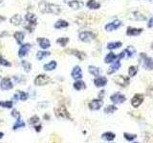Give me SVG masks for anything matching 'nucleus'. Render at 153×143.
Masks as SVG:
<instances>
[{
    "label": "nucleus",
    "mask_w": 153,
    "mask_h": 143,
    "mask_svg": "<svg viewBox=\"0 0 153 143\" xmlns=\"http://www.w3.org/2000/svg\"><path fill=\"white\" fill-rule=\"evenodd\" d=\"M38 8H39L40 13L42 14H59L61 9L59 5L56 4H51L42 0L38 4Z\"/></svg>",
    "instance_id": "obj_1"
},
{
    "label": "nucleus",
    "mask_w": 153,
    "mask_h": 143,
    "mask_svg": "<svg viewBox=\"0 0 153 143\" xmlns=\"http://www.w3.org/2000/svg\"><path fill=\"white\" fill-rule=\"evenodd\" d=\"M101 17L98 16V14H80L76 18V22L79 25H88L93 24L98 22Z\"/></svg>",
    "instance_id": "obj_2"
},
{
    "label": "nucleus",
    "mask_w": 153,
    "mask_h": 143,
    "mask_svg": "<svg viewBox=\"0 0 153 143\" xmlns=\"http://www.w3.org/2000/svg\"><path fill=\"white\" fill-rule=\"evenodd\" d=\"M25 19L27 21V25H25V29H27L30 33H33V31L34 29V27L36 26V20L37 18L36 16V14H27L25 15Z\"/></svg>",
    "instance_id": "obj_3"
},
{
    "label": "nucleus",
    "mask_w": 153,
    "mask_h": 143,
    "mask_svg": "<svg viewBox=\"0 0 153 143\" xmlns=\"http://www.w3.org/2000/svg\"><path fill=\"white\" fill-rule=\"evenodd\" d=\"M55 115L56 117L65 118V119H71V115L69 114L67 108L65 106H59L55 109Z\"/></svg>",
    "instance_id": "obj_4"
},
{
    "label": "nucleus",
    "mask_w": 153,
    "mask_h": 143,
    "mask_svg": "<svg viewBox=\"0 0 153 143\" xmlns=\"http://www.w3.org/2000/svg\"><path fill=\"white\" fill-rule=\"evenodd\" d=\"M51 82V78L47 75H38L36 78H34V85L36 86H44Z\"/></svg>",
    "instance_id": "obj_5"
},
{
    "label": "nucleus",
    "mask_w": 153,
    "mask_h": 143,
    "mask_svg": "<svg viewBox=\"0 0 153 143\" xmlns=\"http://www.w3.org/2000/svg\"><path fill=\"white\" fill-rule=\"evenodd\" d=\"M79 39L82 40V42H90L92 41L93 39H95L96 36L92 33V32H88V31H86V32H82L79 34Z\"/></svg>",
    "instance_id": "obj_6"
},
{
    "label": "nucleus",
    "mask_w": 153,
    "mask_h": 143,
    "mask_svg": "<svg viewBox=\"0 0 153 143\" xmlns=\"http://www.w3.org/2000/svg\"><path fill=\"white\" fill-rule=\"evenodd\" d=\"M113 80L115 83L122 87H126L129 84V77H126L124 75H117L114 77Z\"/></svg>",
    "instance_id": "obj_7"
},
{
    "label": "nucleus",
    "mask_w": 153,
    "mask_h": 143,
    "mask_svg": "<svg viewBox=\"0 0 153 143\" xmlns=\"http://www.w3.org/2000/svg\"><path fill=\"white\" fill-rule=\"evenodd\" d=\"M110 100L114 104H122L125 101V95L121 92H115L110 96Z\"/></svg>",
    "instance_id": "obj_8"
},
{
    "label": "nucleus",
    "mask_w": 153,
    "mask_h": 143,
    "mask_svg": "<svg viewBox=\"0 0 153 143\" xmlns=\"http://www.w3.org/2000/svg\"><path fill=\"white\" fill-rule=\"evenodd\" d=\"M14 85L11 83V79L9 77H5V78H2L1 82H0V88H1V90L3 91H8V90H11V89H13Z\"/></svg>",
    "instance_id": "obj_9"
},
{
    "label": "nucleus",
    "mask_w": 153,
    "mask_h": 143,
    "mask_svg": "<svg viewBox=\"0 0 153 143\" xmlns=\"http://www.w3.org/2000/svg\"><path fill=\"white\" fill-rule=\"evenodd\" d=\"M122 26V22L120 20H115L113 22H110L108 24H106L104 29L107 31V32H113V31L119 29Z\"/></svg>",
    "instance_id": "obj_10"
},
{
    "label": "nucleus",
    "mask_w": 153,
    "mask_h": 143,
    "mask_svg": "<svg viewBox=\"0 0 153 143\" xmlns=\"http://www.w3.org/2000/svg\"><path fill=\"white\" fill-rule=\"evenodd\" d=\"M102 105H103V101L102 99H93L89 103V108L93 111H97L101 109Z\"/></svg>",
    "instance_id": "obj_11"
},
{
    "label": "nucleus",
    "mask_w": 153,
    "mask_h": 143,
    "mask_svg": "<svg viewBox=\"0 0 153 143\" xmlns=\"http://www.w3.org/2000/svg\"><path fill=\"white\" fill-rule=\"evenodd\" d=\"M143 101H144V96H143V95L137 94V95H135L132 97L131 104H132V106L134 108H138L142 103H143Z\"/></svg>",
    "instance_id": "obj_12"
},
{
    "label": "nucleus",
    "mask_w": 153,
    "mask_h": 143,
    "mask_svg": "<svg viewBox=\"0 0 153 143\" xmlns=\"http://www.w3.org/2000/svg\"><path fill=\"white\" fill-rule=\"evenodd\" d=\"M71 75L74 79L76 80H79L80 78L82 77V69H80L79 66H75L73 68L72 70V73H71Z\"/></svg>",
    "instance_id": "obj_13"
},
{
    "label": "nucleus",
    "mask_w": 153,
    "mask_h": 143,
    "mask_svg": "<svg viewBox=\"0 0 153 143\" xmlns=\"http://www.w3.org/2000/svg\"><path fill=\"white\" fill-rule=\"evenodd\" d=\"M129 19H132V20H138V21H143L147 19V16L144 15L143 14L139 13V11H133L129 14L128 16Z\"/></svg>",
    "instance_id": "obj_14"
},
{
    "label": "nucleus",
    "mask_w": 153,
    "mask_h": 143,
    "mask_svg": "<svg viewBox=\"0 0 153 143\" xmlns=\"http://www.w3.org/2000/svg\"><path fill=\"white\" fill-rule=\"evenodd\" d=\"M37 42H38L39 47L43 50L48 49V48H50V46H51V42H50V40L47 39V38H45V37H38Z\"/></svg>",
    "instance_id": "obj_15"
},
{
    "label": "nucleus",
    "mask_w": 153,
    "mask_h": 143,
    "mask_svg": "<svg viewBox=\"0 0 153 143\" xmlns=\"http://www.w3.org/2000/svg\"><path fill=\"white\" fill-rule=\"evenodd\" d=\"M30 49H31V45L29 43L21 45L20 48H19V50H18V56L19 57H24L27 53H28Z\"/></svg>",
    "instance_id": "obj_16"
},
{
    "label": "nucleus",
    "mask_w": 153,
    "mask_h": 143,
    "mask_svg": "<svg viewBox=\"0 0 153 143\" xmlns=\"http://www.w3.org/2000/svg\"><path fill=\"white\" fill-rule=\"evenodd\" d=\"M94 84L96 87H104L107 84V78L105 76H98L94 79Z\"/></svg>",
    "instance_id": "obj_17"
},
{
    "label": "nucleus",
    "mask_w": 153,
    "mask_h": 143,
    "mask_svg": "<svg viewBox=\"0 0 153 143\" xmlns=\"http://www.w3.org/2000/svg\"><path fill=\"white\" fill-rule=\"evenodd\" d=\"M68 53H70V55H73L76 56L79 60H83L84 58L86 57V55L83 52H80V51H78V50H73V49H70V50H67L66 51Z\"/></svg>",
    "instance_id": "obj_18"
},
{
    "label": "nucleus",
    "mask_w": 153,
    "mask_h": 143,
    "mask_svg": "<svg viewBox=\"0 0 153 143\" xmlns=\"http://www.w3.org/2000/svg\"><path fill=\"white\" fill-rule=\"evenodd\" d=\"M68 5L73 10H79L83 7L84 4L82 1H80V0H71V1H69Z\"/></svg>",
    "instance_id": "obj_19"
},
{
    "label": "nucleus",
    "mask_w": 153,
    "mask_h": 143,
    "mask_svg": "<svg viewBox=\"0 0 153 143\" xmlns=\"http://www.w3.org/2000/svg\"><path fill=\"white\" fill-rule=\"evenodd\" d=\"M29 97V95L27 92H23V91H17L16 94L14 95V98L16 100H22V101H25Z\"/></svg>",
    "instance_id": "obj_20"
},
{
    "label": "nucleus",
    "mask_w": 153,
    "mask_h": 143,
    "mask_svg": "<svg viewBox=\"0 0 153 143\" xmlns=\"http://www.w3.org/2000/svg\"><path fill=\"white\" fill-rule=\"evenodd\" d=\"M120 67H121V61H120V59L113 61L112 64H111L110 68H109V70H108V73H109V75H111V73H115L117 70L120 69Z\"/></svg>",
    "instance_id": "obj_21"
},
{
    "label": "nucleus",
    "mask_w": 153,
    "mask_h": 143,
    "mask_svg": "<svg viewBox=\"0 0 153 143\" xmlns=\"http://www.w3.org/2000/svg\"><path fill=\"white\" fill-rule=\"evenodd\" d=\"M144 67L147 69V70H153V58L147 57L145 55L144 59Z\"/></svg>",
    "instance_id": "obj_22"
},
{
    "label": "nucleus",
    "mask_w": 153,
    "mask_h": 143,
    "mask_svg": "<svg viewBox=\"0 0 153 143\" xmlns=\"http://www.w3.org/2000/svg\"><path fill=\"white\" fill-rule=\"evenodd\" d=\"M142 32H143V29H137V28H131V27H128L127 28V31H126V34L127 36H138V34H140Z\"/></svg>",
    "instance_id": "obj_23"
},
{
    "label": "nucleus",
    "mask_w": 153,
    "mask_h": 143,
    "mask_svg": "<svg viewBox=\"0 0 153 143\" xmlns=\"http://www.w3.org/2000/svg\"><path fill=\"white\" fill-rule=\"evenodd\" d=\"M11 23L14 26H19L22 23V16L20 14H14L11 18Z\"/></svg>",
    "instance_id": "obj_24"
},
{
    "label": "nucleus",
    "mask_w": 153,
    "mask_h": 143,
    "mask_svg": "<svg viewBox=\"0 0 153 143\" xmlns=\"http://www.w3.org/2000/svg\"><path fill=\"white\" fill-rule=\"evenodd\" d=\"M86 5L91 10H98L99 9V7H101V4L96 1V0H88Z\"/></svg>",
    "instance_id": "obj_25"
},
{
    "label": "nucleus",
    "mask_w": 153,
    "mask_h": 143,
    "mask_svg": "<svg viewBox=\"0 0 153 143\" xmlns=\"http://www.w3.org/2000/svg\"><path fill=\"white\" fill-rule=\"evenodd\" d=\"M57 66V63L56 60H52L51 62H49L47 64H45L43 66V69L45 71H54Z\"/></svg>",
    "instance_id": "obj_26"
},
{
    "label": "nucleus",
    "mask_w": 153,
    "mask_h": 143,
    "mask_svg": "<svg viewBox=\"0 0 153 143\" xmlns=\"http://www.w3.org/2000/svg\"><path fill=\"white\" fill-rule=\"evenodd\" d=\"M68 26H69V23L66 20H63V19H60V20L56 21L55 23L56 29H63V28H66Z\"/></svg>",
    "instance_id": "obj_27"
},
{
    "label": "nucleus",
    "mask_w": 153,
    "mask_h": 143,
    "mask_svg": "<svg viewBox=\"0 0 153 143\" xmlns=\"http://www.w3.org/2000/svg\"><path fill=\"white\" fill-rule=\"evenodd\" d=\"M14 37L18 44H21L23 40H24V33L23 32H15L14 33Z\"/></svg>",
    "instance_id": "obj_28"
},
{
    "label": "nucleus",
    "mask_w": 153,
    "mask_h": 143,
    "mask_svg": "<svg viewBox=\"0 0 153 143\" xmlns=\"http://www.w3.org/2000/svg\"><path fill=\"white\" fill-rule=\"evenodd\" d=\"M74 88L76 89V91H80V90H84L86 88V85L85 83L83 82L82 80H76V82L74 83Z\"/></svg>",
    "instance_id": "obj_29"
},
{
    "label": "nucleus",
    "mask_w": 153,
    "mask_h": 143,
    "mask_svg": "<svg viewBox=\"0 0 153 143\" xmlns=\"http://www.w3.org/2000/svg\"><path fill=\"white\" fill-rule=\"evenodd\" d=\"M102 137L103 138L104 140H107V141H112L115 137H116V134L114 133H111V132H106L104 134H102Z\"/></svg>",
    "instance_id": "obj_30"
},
{
    "label": "nucleus",
    "mask_w": 153,
    "mask_h": 143,
    "mask_svg": "<svg viewBox=\"0 0 153 143\" xmlns=\"http://www.w3.org/2000/svg\"><path fill=\"white\" fill-rule=\"evenodd\" d=\"M117 58V55H115L114 53H107V55L105 56V58H104V62L105 63H112L113 61H115Z\"/></svg>",
    "instance_id": "obj_31"
},
{
    "label": "nucleus",
    "mask_w": 153,
    "mask_h": 143,
    "mask_svg": "<svg viewBox=\"0 0 153 143\" xmlns=\"http://www.w3.org/2000/svg\"><path fill=\"white\" fill-rule=\"evenodd\" d=\"M50 55H51V53L50 52H45V51H38L36 53V58L38 60H42L43 58H45V57L49 56Z\"/></svg>",
    "instance_id": "obj_32"
},
{
    "label": "nucleus",
    "mask_w": 153,
    "mask_h": 143,
    "mask_svg": "<svg viewBox=\"0 0 153 143\" xmlns=\"http://www.w3.org/2000/svg\"><path fill=\"white\" fill-rule=\"evenodd\" d=\"M25 127V122L23 121V120H21V117L20 118H18V119H16V122L14 123V125L13 126V130H17V129H19V128H24Z\"/></svg>",
    "instance_id": "obj_33"
},
{
    "label": "nucleus",
    "mask_w": 153,
    "mask_h": 143,
    "mask_svg": "<svg viewBox=\"0 0 153 143\" xmlns=\"http://www.w3.org/2000/svg\"><path fill=\"white\" fill-rule=\"evenodd\" d=\"M88 71L91 73V75H93L94 76H99V69L95 67V66H92L90 65L89 67H88Z\"/></svg>",
    "instance_id": "obj_34"
},
{
    "label": "nucleus",
    "mask_w": 153,
    "mask_h": 143,
    "mask_svg": "<svg viewBox=\"0 0 153 143\" xmlns=\"http://www.w3.org/2000/svg\"><path fill=\"white\" fill-rule=\"evenodd\" d=\"M122 46V42H110V43L107 44V49L109 50H114L118 49Z\"/></svg>",
    "instance_id": "obj_35"
},
{
    "label": "nucleus",
    "mask_w": 153,
    "mask_h": 143,
    "mask_svg": "<svg viewBox=\"0 0 153 143\" xmlns=\"http://www.w3.org/2000/svg\"><path fill=\"white\" fill-rule=\"evenodd\" d=\"M39 121H40V119H39V117H37V115H33V117L29 119V124L36 126V125L38 124V123H39Z\"/></svg>",
    "instance_id": "obj_36"
},
{
    "label": "nucleus",
    "mask_w": 153,
    "mask_h": 143,
    "mask_svg": "<svg viewBox=\"0 0 153 143\" xmlns=\"http://www.w3.org/2000/svg\"><path fill=\"white\" fill-rule=\"evenodd\" d=\"M21 65L23 69L25 70V72H30L31 69H32V65H31L30 62H28L27 60H22L21 61Z\"/></svg>",
    "instance_id": "obj_37"
},
{
    "label": "nucleus",
    "mask_w": 153,
    "mask_h": 143,
    "mask_svg": "<svg viewBox=\"0 0 153 143\" xmlns=\"http://www.w3.org/2000/svg\"><path fill=\"white\" fill-rule=\"evenodd\" d=\"M14 106L13 101H0V107L7 108V109H11Z\"/></svg>",
    "instance_id": "obj_38"
},
{
    "label": "nucleus",
    "mask_w": 153,
    "mask_h": 143,
    "mask_svg": "<svg viewBox=\"0 0 153 143\" xmlns=\"http://www.w3.org/2000/svg\"><path fill=\"white\" fill-rule=\"evenodd\" d=\"M68 42H69L68 37H60L59 39H56V43H59L60 46H62V47H65Z\"/></svg>",
    "instance_id": "obj_39"
},
{
    "label": "nucleus",
    "mask_w": 153,
    "mask_h": 143,
    "mask_svg": "<svg viewBox=\"0 0 153 143\" xmlns=\"http://www.w3.org/2000/svg\"><path fill=\"white\" fill-rule=\"evenodd\" d=\"M117 110V107L115 106V105H108L107 107H105V109H104V113L105 114H112L114 113L115 111Z\"/></svg>",
    "instance_id": "obj_40"
},
{
    "label": "nucleus",
    "mask_w": 153,
    "mask_h": 143,
    "mask_svg": "<svg viewBox=\"0 0 153 143\" xmlns=\"http://www.w3.org/2000/svg\"><path fill=\"white\" fill-rule=\"evenodd\" d=\"M124 53H127L128 57H132L134 55V53H135V49H134L132 46H129L128 48H126L124 50Z\"/></svg>",
    "instance_id": "obj_41"
},
{
    "label": "nucleus",
    "mask_w": 153,
    "mask_h": 143,
    "mask_svg": "<svg viewBox=\"0 0 153 143\" xmlns=\"http://www.w3.org/2000/svg\"><path fill=\"white\" fill-rule=\"evenodd\" d=\"M0 64H1L2 66H5V67H11V64L7 59L4 58L1 55H0Z\"/></svg>",
    "instance_id": "obj_42"
},
{
    "label": "nucleus",
    "mask_w": 153,
    "mask_h": 143,
    "mask_svg": "<svg viewBox=\"0 0 153 143\" xmlns=\"http://www.w3.org/2000/svg\"><path fill=\"white\" fill-rule=\"evenodd\" d=\"M137 72H138L137 67H135V66H130L129 67V70H128V75H129V76H135Z\"/></svg>",
    "instance_id": "obj_43"
},
{
    "label": "nucleus",
    "mask_w": 153,
    "mask_h": 143,
    "mask_svg": "<svg viewBox=\"0 0 153 143\" xmlns=\"http://www.w3.org/2000/svg\"><path fill=\"white\" fill-rule=\"evenodd\" d=\"M124 137H125V139L128 140V141H132V140H134L137 137L136 134H128V133H124Z\"/></svg>",
    "instance_id": "obj_44"
},
{
    "label": "nucleus",
    "mask_w": 153,
    "mask_h": 143,
    "mask_svg": "<svg viewBox=\"0 0 153 143\" xmlns=\"http://www.w3.org/2000/svg\"><path fill=\"white\" fill-rule=\"evenodd\" d=\"M11 115H13V117H15L16 119H18V118L21 117H20V114H19V112H18L17 110H15V109H14L13 111H11Z\"/></svg>",
    "instance_id": "obj_45"
},
{
    "label": "nucleus",
    "mask_w": 153,
    "mask_h": 143,
    "mask_svg": "<svg viewBox=\"0 0 153 143\" xmlns=\"http://www.w3.org/2000/svg\"><path fill=\"white\" fill-rule=\"evenodd\" d=\"M41 128H42V127H41L40 124H37V125L34 126V129H36V132H40V131H41Z\"/></svg>",
    "instance_id": "obj_46"
},
{
    "label": "nucleus",
    "mask_w": 153,
    "mask_h": 143,
    "mask_svg": "<svg viewBox=\"0 0 153 143\" xmlns=\"http://www.w3.org/2000/svg\"><path fill=\"white\" fill-rule=\"evenodd\" d=\"M125 56V53H124V52H122L121 53H120V55H119V59H122V58H124V57Z\"/></svg>",
    "instance_id": "obj_47"
},
{
    "label": "nucleus",
    "mask_w": 153,
    "mask_h": 143,
    "mask_svg": "<svg viewBox=\"0 0 153 143\" xmlns=\"http://www.w3.org/2000/svg\"><path fill=\"white\" fill-rule=\"evenodd\" d=\"M147 26L149 27V28H152V27H153V17H152V18H150V20H149V22H148Z\"/></svg>",
    "instance_id": "obj_48"
},
{
    "label": "nucleus",
    "mask_w": 153,
    "mask_h": 143,
    "mask_svg": "<svg viewBox=\"0 0 153 143\" xmlns=\"http://www.w3.org/2000/svg\"><path fill=\"white\" fill-rule=\"evenodd\" d=\"M104 92H105V91H101V94L99 95V99H102V98L103 95H104Z\"/></svg>",
    "instance_id": "obj_49"
},
{
    "label": "nucleus",
    "mask_w": 153,
    "mask_h": 143,
    "mask_svg": "<svg viewBox=\"0 0 153 143\" xmlns=\"http://www.w3.org/2000/svg\"><path fill=\"white\" fill-rule=\"evenodd\" d=\"M4 20H6V17H4V16H2V15H0V23H1L2 21H4Z\"/></svg>",
    "instance_id": "obj_50"
},
{
    "label": "nucleus",
    "mask_w": 153,
    "mask_h": 143,
    "mask_svg": "<svg viewBox=\"0 0 153 143\" xmlns=\"http://www.w3.org/2000/svg\"><path fill=\"white\" fill-rule=\"evenodd\" d=\"M4 137V134L2 133V132H0V139H1V138Z\"/></svg>",
    "instance_id": "obj_51"
},
{
    "label": "nucleus",
    "mask_w": 153,
    "mask_h": 143,
    "mask_svg": "<svg viewBox=\"0 0 153 143\" xmlns=\"http://www.w3.org/2000/svg\"><path fill=\"white\" fill-rule=\"evenodd\" d=\"M2 1H3V0H0V3H1V2H2Z\"/></svg>",
    "instance_id": "obj_52"
},
{
    "label": "nucleus",
    "mask_w": 153,
    "mask_h": 143,
    "mask_svg": "<svg viewBox=\"0 0 153 143\" xmlns=\"http://www.w3.org/2000/svg\"><path fill=\"white\" fill-rule=\"evenodd\" d=\"M149 1H151V2H153V0H149Z\"/></svg>",
    "instance_id": "obj_53"
},
{
    "label": "nucleus",
    "mask_w": 153,
    "mask_h": 143,
    "mask_svg": "<svg viewBox=\"0 0 153 143\" xmlns=\"http://www.w3.org/2000/svg\"><path fill=\"white\" fill-rule=\"evenodd\" d=\"M152 48H153V44H152Z\"/></svg>",
    "instance_id": "obj_54"
},
{
    "label": "nucleus",
    "mask_w": 153,
    "mask_h": 143,
    "mask_svg": "<svg viewBox=\"0 0 153 143\" xmlns=\"http://www.w3.org/2000/svg\"><path fill=\"white\" fill-rule=\"evenodd\" d=\"M134 143H138V142H134Z\"/></svg>",
    "instance_id": "obj_55"
}]
</instances>
